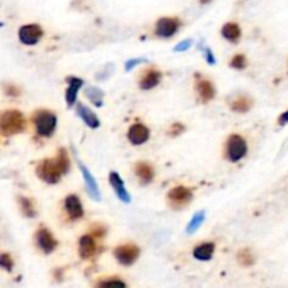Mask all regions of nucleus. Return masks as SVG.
Segmentation results:
<instances>
[{
    "label": "nucleus",
    "mask_w": 288,
    "mask_h": 288,
    "mask_svg": "<svg viewBox=\"0 0 288 288\" xmlns=\"http://www.w3.org/2000/svg\"><path fill=\"white\" fill-rule=\"evenodd\" d=\"M70 161H69L66 149H59L57 158L54 159H44L37 166V174L43 181L48 184H57L60 177L68 173Z\"/></svg>",
    "instance_id": "nucleus-1"
},
{
    "label": "nucleus",
    "mask_w": 288,
    "mask_h": 288,
    "mask_svg": "<svg viewBox=\"0 0 288 288\" xmlns=\"http://www.w3.org/2000/svg\"><path fill=\"white\" fill-rule=\"evenodd\" d=\"M26 129V118L17 110L4 111L0 117V132L3 136L20 134Z\"/></svg>",
    "instance_id": "nucleus-2"
},
{
    "label": "nucleus",
    "mask_w": 288,
    "mask_h": 288,
    "mask_svg": "<svg viewBox=\"0 0 288 288\" xmlns=\"http://www.w3.org/2000/svg\"><path fill=\"white\" fill-rule=\"evenodd\" d=\"M33 122L35 125V131L40 136H51L57 128L58 118L57 115L48 110H38L33 115Z\"/></svg>",
    "instance_id": "nucleus-3"
},
{
    "label": "nucleus",
    "mask_w": 288,
    "mask_h": 288,
    "mask_svg": "<svg viewBox=\"0 0 288 288\" xmlns=\"http://www.w3.org/2000/svg\"><path fill=\"white\" fill-rule=\"evenodd\" d=\"M247 153V144L240 135H230L227 141V148H225V156L229 162H239L243 159Z\"/></svg>",
    "instance_id": "nucleus-4"
},
{
    "label": "nucleus",
    "mask_w": 288,
    "mask_h": 288,
    "mask_svg": "<svg viewBox=\"0 0 288 288\" xmlns=\"http://www.w3.org/2000/svg\"><path fill=\"white\" fill-rule=\"evenodd\" d=\"M193 200V191L184 186L173 187L168 193V203L173 210H180L186 207L187 204L191 203Z\"/></svg>",
    "instance_id": "nucleus-5"
},
{
    "label": "nucleus",
    "mask_w": 288,
    "mask_h": 288,
    "mask_svg": "<svg viewBox=\"0 0 288 288\" xmlns=\"http://www.w3.org/2000/svg\"><path fill=\"white\" fill-rule=\"evenodd\" d=\"M114 256L118 260L119 264H122V266H131L139 257V247L136 245H132V243L117 246L114 249Z\"/></svg>",
    "instance_id": "nucleus-6"
},
{
    "label": "nucleus",
    "mask_w": 288,
    "mask_h": 288,
    "mask_svg": "<svg viewBox=\"0 0 288 288\" xmlns=\"http://www.w3.org/2000/svg\"><path fill=\"white\" fill-rule=\"evenodd\" d=\"M43 28L38 24H27L20 27L18 30V40L24 45H35L43 38Z\"/></svg>",
    "instance_id": "nucleus-7"
},
{
    "label": "nucleus",
    "mask_w": 288,
    "mask_h": 288,
    "mask_svg": "<svg viewBox=\"0 0 288 288\" xmlns=\"http://www.w3.org/2000/svg\"><path fill=\"white\" fill-rule=\"evenodd\" d=\"M180 21L174 17H162L156 23V35L161 38H170L177 33Z\"/></svg>",
    "instance_id": "nucleus-8"
},
{
    "label": "nucleus",
    "mask_w": 288,
    "mask_h": 288,
    "mask_svg": "<svg viewBox=\"0 0 288 288\" xmlns=\"http://www.w3.org/2000/svg\"><path fill=\"white\" fill-rule=\"evenodd\" d=\"M35 242H37V246H38L45 254L52 253V252L55 250L57 245H58V242L54 239L51 232L45 228H41L37 230V233H35Z\"/></svg>",
    "instance_id": "nucleus-9"
},
{
    "label": "nucleus",
    "mask_w": 288,
    "mask_h": 288,
    "mask_svg": "<svg viewBox=\"0 0 288 288\" xmlns=\"http://www.w3.org/2000/svg\"><path fill=\"white\" fill-rule=\"evenodd\" d=\"M79 168H80V172H82V176H83V180H85L86 188H87L89 195H90L93 200H96V201H100V198H102L100 190H99L97 181H96V178H94V176L92 174V172L87 169L82 162H79Z\"/></svg>",
    "instance_id": "nucleus-10"
},
{
    "label": "nucleus",
    "mask_w": 288,
    "mask_h": 288,
    "mask_svg": "<svg viewBox=\"0 0 288 288\" xmlns=\"http://www.w3.org/2000/svg\"><path fill=\"white\" fill-rule=\"evenodd\" d=\"M149 128L145 127L144 124L136 122L128 129V141L132 145H142L149 139Z\"/></svg>",
    "instance_id": "nucleus-11"
},
{
    "label": "nucleus",
    "mask_w": 288,
    "mask_h": 288,
    "mask_svg": "<svg viewBox=\"0 0 288 288\" xmlns=\"http://www.w3.org/2000/svg\"><path fill=\"white\" fill-rule=\"evenodd\" d=\"M65 211L68 214L69 220L76 221L83 217V205L80 203V198L75 194L68 195L65 198Z\"/></svg>",
    "instance_id": "nucleus-12"
},
{
    "label": "nucleus",
    "mask_w": 288,
    "mask_h": 288,
    "mask_svg": "<svg viewBox=\"0 0 288 288\" xmlns=\"http://www.w3.org/2000/svg\"><path fill=\"white\" fill-rule=\"evenodd\" d=\"M109 180H110L111 187L115 191V194H117L119 200L122 203H131V195L128 193L125 184H124V181H122V178H121L118 173L117 172H111L110 174H109Z\"/></svg>",
    "instance_id": "nucleus-13"
},
{
    "label": "nucleus",
    "mask_w": 288,
    "mask_h": 288,
    "mask_svg": "<svg viewBox=\"0 0 288 288\" xmlns=\"http://www.w3.org/2000/svg\"><path fill=\"white\" fill-rule=\"evenodd\" d=\"M162 80V73L156 69H148L139 79V87L142 90H151L155 86H158Z\"/></svg>",
    "instance_id": "nucleus-14"
},
{
    "label": "nucleus",
    "mask_w": 288,
    "mask_h": 288,
    "mask_svg": "<svg viewBox=\"0 0 288 288\" xmlns=\"http://www.w3.org/2000/svg\"><path fill=\"white\" fill-rule=\"evenodd\" d=\"M83 86V80L79 79V77L69 76L68 77V89H66V93H65V100L68 107H73L75 103H76L77 93L80 90V87Z\"/></svg>",
    "instance_id": "nucleus-15"
},
{
    "label": "nucleus",
    "mask_w": 288,
    "mask_h": 288,
    "mask_svg": "<svg viewBox=\"0 0 288 288\" xmlns=\"http://www.w3.org/2000/svg\"><path fill=\"white\" fill-rule=\"evenodd\" d=\"M97 250V246L94 242L93 235H83L79 240V254L82 259H90L93 257Z\"/></svg>",
    "instance_id": "nucleus-16"
},
{
    "label": "nucleus",
    "mask_w": 288,
    "mask_h": 288,
    "mask_svg": "<svg viewBox=\"0 0 288 288\" xmlns=\"http://www.w3.org/2000/svg\"><path fill=\"white\" fill-rule=\"evenodd\" d=\"M195 89H197V93H198V97L201 99V102H211L215 97V87L207 79H198L195 83Z\"/></svg>",
    "instance_id": "nucleus-17"
},
{
    "label": "nucleus",
    "mask_w": 288,
    "mask_h": 288,
    "mask_svg": "<svg viewBox=\"0 0 288 288\" xmlns=\"http://www.w3.org/2000/svg\"><path fill=\"white\" fill-rule=\"evenodd\" d=\"M135 174L141 184H149L153 180L155 176V170H153L152 165H149L148 162H138L135 165Z\"/></svg>",
    "instance_id": "nucleus-18"
},
{
    "label": "nucleus",
    "mask_w": 288,
    "mask_h": 288,
    "mask_svg": "<svg viewBox=\"0 0 288 288\" xmlns=\"http://www.w3.org/2000/svg\"><path fill=\"white\" fill-rule=\"evenodd\" d=\"M77 115L85 121V124L90 128L100 127V119L90 109H87L85 104H77Z\"/></svg>",
    "instance_id": "nucleus-19"
},
{
    "label": "nucleus",
    "mask_w": 288,
    "mask_h": 288,
    "mask_svg": "<svg viewBox=\"0 0 288 288\" xmlns=\"http://www.w3.org/2000/svg\"><path fill=\"white\" fill-rule=\"evenodd\" d=\"M214 252H215V243L205 242V243H201V245H198L195 247L194 250H193V256L197 260L208 262V260H211Z\"/></svg>",
    "instance_id": "nucleus-20"
},
{
    "label": "nucleus",
    "mask_w": 288,
    "mask_h": 288,
    "mask_svg": "<svg viewBox=\"0 0 288 288\" xmlns=\"http://www.w3.org/2000/svg\"><path fill=\"white\" fill-rule=\"evenodd\" d=\"M221 34L225 40H228L229 43H237L240 35H242V31H240L239 24H236V23H227L225 26L222 27Z\"/></svg>",
    "instance_id": "nucleus-21"
},
{
    "label": "nucleus",
    "mask_w": 288,
    "mask_h": 288,
    "mask_svg": "<svg viewBox=\"0 0 288 288\" xmlns=\"http://www.w3.org/2000/svg\"><path fill=\"white\" fill-rule=\"evenodd\" d=\"M252 107H253V100L250 97H246V96L237 97L230 104V109L236 113H247Z\"/></svg>",
    "instance_id": "nucleus-22"
},
{
    "label": "nucleus",
    "mask_w": 288,
    "mask_h": 288,
    "mask_svg": "<svg viewBox=\"0 0 288 288\" xmlns=\"http://www.w3.org/2000/svg\"><path fill=\"white\" fill-rule=\"evenodd\" d=\"M18 203H20V210H21V214L27 217V218H33L35 217V207L33 201L27 197H20L18 198Z\"/></svg>",
    "instance_id": "nucleus-23"
},
{
    "label": "nucleus",
    "mask_w": 288,
    "mask_h": 288,
    "mask_svg": "<svg viewBox=\"0 0 288 288\" xmlns=\"http://www.w3.org/2000/svg\"><path fill=\"white\" fill-rule=\"evenodd\" d=\"M85 94L86 97L90 100V102L93 103L96 107H102L103 106V92L100 90V89H97V87H94V86H92V87H87L85 90Z\"/></svg>",
    "instance_id": "nucleus-24"
},
{
    "label": "nucleus",
    "mask_w": 288,
    "mask_h": 288,
    "mask_svg": "<svg viewBox=\"0 0 288 288\" xmlns=\"http://www.w3.org/2000/svg\"><path fill=\"white\" fill-rule=\"evenodd\" d=\"M204 220H205V212L204 211H200V212H197V214H194V217L190 220L188 225H187V228H186L187 233H194L195 230L203 225Z\"/></svg>",
    "instance_id": "nucleus-25"
},
{
    "label": "nucleus",
    "mask_w": 288,
    "mask_h": 288,
    "mask_svg": "<svg viewBox=\"0 0 288 288\" xmlns=\"http://www.w3.org/2000/svg\"><path fill=\"white\" fill-rule=\"evenodd\" d=\"M237 262L240 263L242 266H245V267H249V266H253L254 264V256L252 254V252L249 250V249H242V250H239V253H237Z\"/></svg>",
    "instance_id": "nucleus-26"
},
{
    "label": "nucleus",
    "mask_w": 288,
    "mask_h": 288,
    "mask_svg": "<svg viewBox=\"0 0 288 288\" xmlns=\"http://www.w3.org/2000/svg\"><path fill=\"white\" fill-rule=\"evenodd\" d=\"M97 288H127V284L118 279H110L104 280L102 283H99Z\"/></svg>",
    "instance_id": "nucleus-27"
},
{
    "label": "nucleus",
    "mask_w": 288,
    "mask_h": 288,
    "mask_svg": "<svg viewBox=\"0 0 288 288\" xmlns=\"http://www.w3.org/2000/svg\"><path fill=\"white\" fill-rule=\"evenodd\" d=\"M246 65H247V62H246V57L245 55H242V54H237L235 55L232 60H230V66L235 69H243L246 68Z\"/></svg>",
    "instance_id": "nucleus-28"
},
{
    "label": "nucleus",
    "mask_w": 288,
    "mask_h": 288,
    "mask_svg": "<svg viewBox=\"0 0 288 288\" xmlns=\"http://www.w3.org/2000/svg\"><path fill=\"white\" fill-rule=\"evenodd\" d=\"M0 266L4 269V270L11 271L13 270V260L7 253H3L0 256Z\"/></svg>",
    "instance_id": "nucleus-29"
},
{
    "label": "nucleus",
    "mask_w": 288,
    "mask_h": 288,
    "mask_svg": "<svg viewBox=\"0 0 288 288\" xmlns=\"http://www.w3.org/2000/svg\"><path fill=\"white\" fill-rule=\"evenodd\" d=\"M184 131V125L183 124H180V122H174L169 129V135L170 136H177L180 135L181 132Z\"/></svg>",
    "instance_id": "nucleus-30"
},
{
    "label": "nucleus",
    "mask_w": 288,
    "mask_h": 288,
    "mask_svg": "<svg viewBox=\"0 0 288 288\" xmlns=\"http://www.w3.org/2000/svg\"><path fill=\"white\" fill-rule=\"evenodd\" d=\"M191 40H184V41H181L180 44H177L176 47H174V51L176 52H183V51H187L190 47H191Z\"/></svg>",
    "instance_id": "nucleus-31"
},
{
    "label": "nucleus",
    "mask_w": 288,
    "mask_h": 288,
    "mask_svg": "<svg viewBox=\"0 0 288 288\" xmlns=\"http://www.w3.org/2000/svg\"><path fill=\"white\" fill-rule=\"evenodd\" d=\"M145 59H142V58H136V59H129L127 62V63H125V70H127V72H129V70H131V69H134L136 66V65H139V63H141V62H144Z\"/></svg>",
    "instance_id": "nucleus-32"
},
{
    "label": "nucleus",
    "mask_w": 288,
    "mask_h": 288,
    "mask_svg": "<svg viewBox=\"0 0 288 288\" xmlns=\"http://www.w3.org/2000/svg\"><path fill=\"white\" fill-rule=\"evenodd\" d=\"M90 232H92V235H96V236H104V233H106V228L102 227V225H94L93 228L90 229Z\"/></svg>",
    "instance_id": "nucleus-33"
},
{
    "label": "nucleus",
    "mask_w": 288,
    "mask_h": 288,
    "mask_svg": "<svg viewBox=\"0 0 288 288\" xmlns=\"http://www.w3.org/2000/svg\"><path fill=\"white\" fill-rule=\"evenodd\" d=\"M4 90H6V94L7 96H11V97H17V96H20V90H18L16 86H6L4 87Z\"/></svg>",
    "instance_id": "nucleus-34"
},
{
    "label": "nucleus",
    "mask_w": 288,
    "mask_h": 288,
    "mask_svg": "<svg viewBox=\"0 0 288 288\" xmlns=\"http://www.w3.org/2000/svg\"><path fill=\"white\" fill-rule=\"evenodd\" d=\"M205 58H207V62L210 63V65H214L215 63V58H214V54L210 48H207L205 50Z\"/></svg>",
    "instance_id": "nucleus-35"
},
{
    "label": "nucleus",
    "mask_w": 288,
    "mask_h": 288,
    "mask_svg": "<svg viewBox=\"0 0 288 288\" xmlns=\"http://www.w3.org/2000/svg\"><path fill=\"white\" fill-rule=\"evenodd\" d=\"M286 124H288V110L284 111L281 115L279 117V125H286Z\"/></svg>",
    "instance_id": "nucleus-36"
},
{
    "label": "nucleus",
    "mask_w": 288,
    "mask_h": 288,
    "mask_svg": "<svg viewBox=\"0 0 288 288\" xmlns=\"http://www.w3.org/2000/svg\"><path fill=\"white\" fill-rule=\"evenodd\" d=\"M211 0H200V3H203V4H207V3H210Z\"/></svg>",
    "instance_id": "nucleus-37"
}]
</instances>
